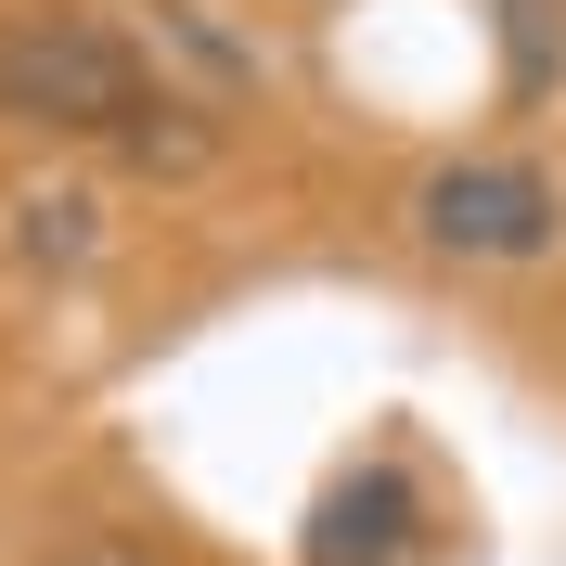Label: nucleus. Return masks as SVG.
<instances>
[{
    "mask_svg": "<svg viewBox=\"0 0 566 566\" xmlns=\"http://www.w3.org/2000/svg\"><path fill=\"white\" fill-rule=\"evenodd\" d=\"M0 116L52 142H116L129 168H207L219 129L207 104H180L168 77L142 65V39L104 13H0Z\"/></svg>",
    "mask_w": 566,
    "mask_h": 566,
    "instance_id": "nucleus-1",
    "label": "nucleus"
},
{
    "mask_svg": "<svg viewBox=\"0 0 566 566\" xmlns=\"http://www.w3.org/2000/svg\"><path fill=\"white\" fill-rule=\"evenodd\" d=\"M412 232L438 258H476V271H528L566 245V193L541 155H451L412 180Z\"/></svg>",
    "mask_w": 566,
    "mask_h": 566,
    "instance_id": "nucleus-2",
    "label": "nucleus"
},
{
    "mask_svg": "<svg viewBox=\"0 0 566 566\" xmlns=\"http://www.w3.org/2000/svg\"><path fill=\"white\" fill-rule=\"evenodd\" d=\"M142 13H155V39H180V52H193V65L219 77V91H258V52H245L232 27H219L207 0H142Z\"/></svg>",
    "mask_w": 566,
    "mask_h": 566,
    "instance_id": "nucleus-3",
    "label": "nucleus"
},
{
    "mask_svg": "<svg viewBox=\"0 0 566 566\" xmlns=\"http://www.w3.org/2000/svg\"><path fill=\"white\" fill-rule=\"evenodd\" d=\"M554 65H566V0H502V77L554 91Z\"/></svg>",
    "mask_w": 566,
    "mask_h": 566,
    "instance_id": "nucleus-4",
    "label": "nucleus"
},
{
    "mask_svg": "<svg viewBox=\"0 0 566 566\" xmlns=\"http://www.w3.org/2000/svg\"><path fill=\"white\" fill-rule=\"evenodd\" d=\"M13 219H27V232H13V245H27V258H77V245H91V232H77V219H91V207H77V193H27V207H13Z\"/></svg>",
    "mask_w": 566,
    "mask_h": 566,
    "instance_id": "nucleus-5",
    "label": "nucleus"
}]
</instances>
